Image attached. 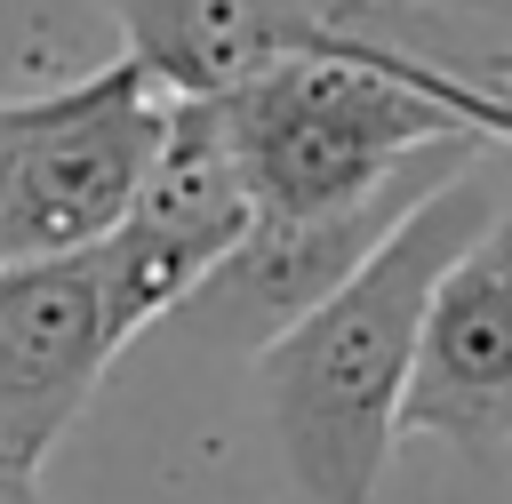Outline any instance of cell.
I'll list each match as a JSON object with an SVG mask.
<instances>
[{
    "label": "cell",
    "mask_w": 512,
    "mask_h": 504,
    "mask_svg": "<svg viewBox=\"0 0 512 504\" xmlns=\"http://www.w3.org/2000/svg\"><path fill=\"white\" fill-rule=\"evenodd\" d=\"M496 208L504 200L488 192L480 168L440 184L328 304H312L296 328H280L256 352V392L272 408V440H280L304 504H376L384 496V464L400 440L432 296Z\"/></svg>",
    "instance_id": "obj_1"
},
{
    "label": "cell",
    "mask_w": 512,
    "mask_h": 504,
    "mask_svg": "<svg viewBox=\"0 0 512 504\" xmlns=\"http://www.w3.org/2000/svg\"><path fill=\"white\" fill-rule=\"evenodd\" d=\"M256 216H336L384 192L424 144L472 136L432 88L360 40L304 48L216 104Z\"/></svg>",
    "instance_id": "obj_2"
},
{
    "label": "cell",
    "mask_w": 512,
    "mask_h": 504,
    "mask_svg": "<svg viewBox=\"0 0 512 504\" xmlns=\"http://www.w3.org/2000/svg\"><path fill=\"white\" fill-rule=\"evenodd\" d=\"M168 88L112 56L72 88L0 96V264L104 248L160 152Z\"/></svg>",
    "instance_id": "obj_3"
},
{
    "label": "cell",
    "mask_w": 512,
    "mask_h": 504,
    "mask_svg": "<svg viewBox=\"0 0 512 504\" xmlns=\"http://www.w3.org/2000/svg\"><path fill=\"white\" fill-rule=\"evenodd\" d=\"M488 160L480 136H456V144H424L384 192H368L360 208H336V216H256L248 240L176 304L192 320V336L208 344H240V352H264L280 328H296L312 304H328L440 184L472 176Z\"/></svg>",
    "instance_id": "obj_4"
},
{
    "label": "cell",
    "mask_w": 512,
    "mask_h": 504,
    "mask_svg": "<svg viewBox=\"0 0 512 504\" xmlns=\"http://www.w3.org/2000/svg\"><path fill=\"white\" fill-rule=\"evenodd\" d=\"M248 224H256V200H248V176L232 160L224 112L176 96L168 128H160V152H152V168H144L120 232L96 248L128 336H144L152 320H168L248 240Z\"/></svg>",
    "instance_id": "obj_5"
},
{
    "label": "cell",
    "mask_w": 512,
    "mask_h": 504,
    "mask_svg": "<svg viewBox=\"0 0 512 504\" xmlns=\"http://www.w3.org/2000/svg\"><path fill=\"white\" fill-rule=\"evenodd\" d=\"M128 320L96 248L48 264H0V464L32 472L80 424L104 368L128 352Z\"/></svg>",
    "instance_id": "obj_6"
},
{
    "label": "cell",
    "mask_w": 512,
    "mask_h": 504,
    "mask_svg": "<svg viewBox=\"0 0 512 504\" xmlns=\"http://www.w3.org/2000/svg\"><path fill=\"white\" fill-rule=\"evenodd\" d=\"M400 432L448 440L464 456L512 448V200L472 232L432 296Z\"/></svg>",
    "instance_id": "obj_7"
},
{
    "label": "cell",
    "mask_w": 512,
    "mask_h": 504,
    "mask_svg": "<svg viewBox=\"0 0 512 504\" xmlns=\"http://www.w3.org/2000/svg\"><path fill=\"white\" fill-rule=\"evenodd\" d=\"M344 0H104L120 56H136L168 96L224 104L272 64L328 48Z\"/></svg>",
    "instance_id": "obj_8"
},
{
    "label": "cell",
    "mask_w": 512,
    "mask_h": 504,
    "mask_svg": "<svg viewBox=\"0 0 512 504\" xmlns=\"http://www.w3.org/2000/svg\"><path fill=\"white\" fill-rule=\"evenodd\" d=\"M0 504H48V496H40L32 472H8V464H0Z\"/></svg>",
    "instance_id": "obj_9"
}]
</instances>
